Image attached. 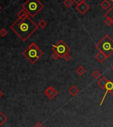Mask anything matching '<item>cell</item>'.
<instances>
[{
  "label": "cell",
  "instance_id": "28",
  "mask_svg": "<svg viewBox=\"0 0 113 127\" xmlns=\"http://www.w3.org/2000/svg\"><path fill=\"white\" fill-rule=\"evenodd\" d=\"M1 9H2V8H1V6L0 5V11H1Z\"/></svg>",
  "mask_w": 113,
  "mask_h": 127
},
{
  "label": "cell",
  "instance_id": "6",
  "mask_svg": "<svg viewBox=\"0 0 113 127\" xmlns=\"http://www.w3.org/2000/svg\"><path fill=\"white\" fill-rule=\"evenodd\" d=\"M44 94L50 100H52L58 94V91L55 89H54L53 86H49L47 89L44 91Z\"/></svg>",
  "mask_w": 113,
  "mask_h": 127
},
{
  "label": "cell",
  "instance_id": "12",
  "mask_svg": "<svg viewBox=\"0 0 113 127\" xmlns=\"http://www.w3.org/2000/svg\"><path fill=\"white\" fill-rule=\"evenodd\" d=\"M100 7L103 9H105V10L106 11L110 7V3L108 0H103L102 2L100 3Z\"/></svg>",
  "mask_w": 113,
  "mask_h": 127
},
{
  "label": "cell",
  "instance_id": "16",
  "mask_svg": "<svg viewBox=\"0 0 113 127\" xmlns=\"http://www.w3.org/2000/svg\"><path fill=\"white\" fill-rule=\"evenodd\" d=\"M7 120V117L3 112H0V126L3 125Z\"/></svg>",
  "mask_w": 113,
  "mask_h": 127
},
{
  "label": "cell",
  "instance_id": "18",
  "mask_svg": "<svg viewBox=\"0 0 113 127\" xmlns=\"http://www.w3.org/2000/svg\"><path fill=\"white\" fill-rule=\"evenodd\" d=\"M63 4L67 8H70L73 5L74 1H73V0H64Z\"/></svg>",
  "mask_w": 113,
  "mask_h": 127
},
{
  "label": "cell",
  "instance_id": "29",
  "mask_svg": "<svg viewBox=\"0 0 113 127\" xmlns=\"http://www.w3.org/2000/svg\"><path fill=\"white\" fill-rule=\"evenodd\" d=\"M110 1L111 3H113V0H110Z\"/></svg>",
  "mask_w": 113,
  "mask_h": 127
},
{
  "label": "cell",
  "instance_id": "1",
  "mask_svg": "<svg viewBox=\"0 0 113 127\" xmlns=\"http://www.w3.org/2000/svg\"><path fill=\"white\" fill-rule=\"evenodd\" d=\"M38 28V25L29 17L24 19L18 18L10 26V29L23 41H27Z\"/></svg>",
  "mask_w": 113,
  "mask_h": 127
},
{
  "label": "cell",
  "instance_id": "3",
  "mask_svg": "<svg viewBox=\"0 0 113 127\" xmlns=\"http://www.w3.org/2000/svg\"><path fill=\"white\" fill-rule=\"evenodd\" d=\"M44 8V5L39 0H27L22 5V9L31 17H35Z\"/></svg>",
  "mask_w": 113,
  "mask_h": 127
},
{
  "label": "cell",
  "instance_id": "23",
  "mask_svg": "<svg viewBox=\"0 0 113 127\" xmlns=\"http://www.w3.org/2000/svg\"><path fill=\"white\" fill-rule=\"evenodd\" d=\"M51 57L54 60H57L59 58H61V57L60 55H59L58 53H57L56 52H53L52 53V55H51Z\"/></svg>",
  "mask_w": 113,
  "mask_h": 127
},
{
  "label": "cell",
  "instance_id": "15",
  "mask_svg": "<svg viewBox=\"0 0 113 127\" xmlns=\"http://www.w3.org/2000/svg\"><path fill=\"white\" fill-rule=\"evenodd\" d=\"M85 72H86V69L83 66H79L76 69V73H77V74H79L80 76H82V75H84Z\"/></svg>",
  "mask_w": 113,
  "mask_h": 127
},
{
  "label": "cell",
  "instance_id": "11",
  "mask_svg": "<svg viewBox=\"0 0 113 127\" xmlns=\"http://www.w3.org/2000/svg\"><path fill=\"white\" fill-rule=\"evenodd\" d=\"M17 16L18 17L19 19H24L29 17V14H28V13H27V12H26L24 9H22L21 10H20V11H19L18 13H17Z\"/></svg>",
  "mask_w": 113,
  "mask_h": 127
},
{
  "label": "cell",
  "instance_id": "21",
  "mask_svg": "<svg viewBox=\"0 0 113 127\" xmlns=\"http://www.w3.org/2000/svg\"><path fill=\"white\" fill-rule=\"evenodd\" d=\"M105 24H106V25L109 27L111 26V25L113 24L112 19H110L109 17H106V19L105 20Z\"/></svg>",
  "mask_w": 113,
  "mask_h": 127
},
{
  "label": "cell",
  "instance_id": "25",
  "mask_svg": "<svg viewBox=\"0 0 113 127\" xmlns=\"http://www.w3.org/2000/svg\"><path fill=\"white\" fill-rule=\"evenodd\" d=\"M33 127H44L42 124L40 122H39V123H37Z\"/></svg>",
  "mask_w": 113,
  "mask_h": 127
},
{
  "label": "cell",
  "instance_id": "9",
  "mask_svg": "<svg viewBox=\"0 0 113 127\" xmlns=\"http://www.w3.org/2000/svg\"><path fill=\"white\" fill-rule=\"evenodd\" d=\"M68 93L72 96L75 97L79 93V89L75 85H72L68 90Z\"/></svg>",
  "mask_w": 113,
  "mask_h": 127
},
{
  "label": "cell",
  "instance_id": "14",
  "mask_svg": "<svg viewBox=\"0 0 113 127\" xmlns=\"http://www.w3.org/2000/svg\"><path fill=\"white\" fill-rule=\"evenodd\" d=\"M105 17H109L110 19H112V21H113V5L112 8H110L105 13Z\"/></svg>",
  "mask_w": 113,
  "mask_h": 127
},
{
  "label": "cell",
  "instance_id": "8",
  "mask_svg": "<svg viewBox=\"0 0 113 127\" xmlns=\"http://www.w3.org/2000/svg\"><path fill=\"white\" fill-rule=\"evenodd\" d=\"M95 58L96 59L97 61H99L100 63H104L105 61V60L106 59H108V57L103 53L101 51H99V52L97 53L96 54V55H95Z\"/></svg>",
  "mask_w": 113,
  "mask_h": 127
},
{
  "label": "cell",
  "instance_id": "10",
  "mask_svg": "<svg viewBox=\"0 0 113 127\" xmlns=\"http://www.w3.org/2000/svg\"><path fill=\"white\" fill-rule=\"evenodd\" d=\"M107 79L105 77H102L99 80L97 81V85H99V87H100L102 90H105V85L107 82Z\"/></svg>",
  "mask_w": 113,
  "mask_h": 127
},
{
  "label": "cell",
  "instance_id": "20",
  "mask_svg": "<svg viewBox=\"0 0 113 127\" xmlns=\"http://www.w3.org/2000/svg\"><path fill=\"white\" fill-rule=\"evenodd\" d=\"M62 58L65 61H69L71 59V55H70L69 53H67L64 55H63Z\"/></svg>",
  "mask_w": 113,
  "mask_h": 127
},
{
  "label": "cell",
  "instance_id": "24",
  "mask_svg": "<svg viewBox=\"0 0 113 127\" xmlns=\"http://www.w3.org/2000/svg\"><path fill=\"white\" fill-rule=\"evenodd\" d=\"M73 1H74V3H75L77 5H79V4L84 2L85 0H73Z\"/></svg>",
  "mask_w": 113,
  "mask_h": 127
},
{
  "label": "cell",
  "instance_id": "17",
  "mask_svg": "<svg viewBox=\"0 0 113 127\" xmlns=\"http://www.w3.org/2000/svg\"><path fill=\"white\" fill-rule=\"evenodd\" d=\"M37 25H38V27H39V28L43 29H45L46 27L47 26V23L46 22L44 19H41V20L39 21V22L38 23Z\"/></svg>",
  "mask_w": 113,
  "mask_h": 127
},
{
  "label": "cell",
  "instance_id": "7",
  "mask_svg": "<svg viewBox=\"0 0 113 127\" xmlns=\"http://www.w3.org/2000/svg\"><path fill=\"white\" fill-rule=\"evenodd\" d=\"M89 9H90V6L85 1L79 5H77L76 6V9L81 15H84L87 11L89 10Z\"/></svg>",
  "mask_w": 113,
  "mask_h": 127
},
{
  "label": "cell",
  "instance_id": "4",
  "mask_svg": "<svg viewBox=\"0 0 113 127\" xmlns=\"http://www.w3.org/2000/svg\"><path fill=\"white\" fill-rule=\"evenodd\" d=\"M95 47L109 58L113 53V39L110 35H106L95 45Z\"/></svg>",
  "mask_w": 113,
  "mask_h": 127
},
{
  "label": "cell",
  "instance_id": "19",
  "mask_svg": "<svg viewBox=\"0 0 113 127\" xmlns=\"http://www.w3.org/2000/svg\"><path fill=\"white\" fill-rule=\"evenodd\" d=\"M92 76L95 78V79H98L100 77V76H101V73L99 72L98 70H95L93 73H92Z\"/></svg>",
  "mask_w": 113,
  "mask_h": 127
},
{
  "label": "cell",
  "instance_id": "2",
  "mask_svg": "<svg viewBox=\"0 0 113 127\" xmlns=\"http://www.w3.org/2000/svg\"><path fill=\"white\" fill-rule=\"evenodd\" d=\"M22 54L31 63L34 64L43 55V52L39 48L35 43H32L23 51Z\"/></svg>",
  "mask_w": 113,
  "mask_h": 127
},
{
  "label": "cell",
  "instance_id": "27",
  "mask_svg": "<svg viewBox=\"0 0 113 127\" xmlns=\"http://www.w3.org/2000/svg\"><path fill=\"white\" fill-rule=\"evenodd\" d=\"M109 93H110V94H111V95H113V89L112 90H110Z\"/></svg>",
  "mask_w": 113,
  "mask_h": 127
},
{
  "label": "cell",
  "instance_id": "13",
  "mask_svg": "<svg viewBox=\"0 0 113 127\" xmlns=\"http://www.w3.org/2000/svg\"><path fill=\"white\" fill-rule=\"evenodd\" d=\"M113 89V82L108 80L107 82L106 83V85H105V90L107 91L108 93H109L110 90H112Z\"/></svg>",
  "mask_w": 113,
  "mask_h": 127
},
{
  "label": "cell",
  "instance_id": "5",
  "mask_svg": "<svg viewBox=\"0 0 113 127\" xmlns=\"http://www.w3.org/2000/svg\"><path fill=\"white\" fill-rule=\"evenodd\" d=\"M70 49L69 47L62 40H59L55 45L52 46V51L58 53L61 58H62L63 55H64L65 53L69 52Z\"/></svg>",
  "mask_w": 113,
  "mask_h": 127
},
{
  "label": "cell",
  "instance_id": "30",
  "mask_svg": "<svg viewBox=\"0 0 113 127\" xmlns=\"http://www.w3.org/2000/svg\"><path fill=\"white\" fill-rule=\"evenodd\" d=\"M112 69H113V67H112Z\"/></svg>",
  "mask_w": 113,
  "mask_h": 127
},
{
  "label": "cell",
  "instance_id": "22",
  "mask_svg": "<svg viewBox=\"0 0 113 127\" xmlns=\"http://www.w3.org/2000/svg\"><path fill=\"white\" fill-rule=\"evenodd\" d=\"M7 33H8V32H7V31L5 28H2L0 30V35L1 37H5L7 35Z\"/></svg>",
  "mask_w": 113,
  "mask_h": 127
},
{
  "label": "cell",
  "instance_id": "26",
  "mask_svg": "<svg viewBox=\"0 0 113 127\" xmlns=\"http://www.w3.org/2000/svg\"><path fill=\"white\" fill-rule=\"evenodd\" d=\"M3 96H4V93L0 90V98H1Z\"/></svg>",
  "mask_w": 113,
  "mask_h": 127
}]
</instances>
